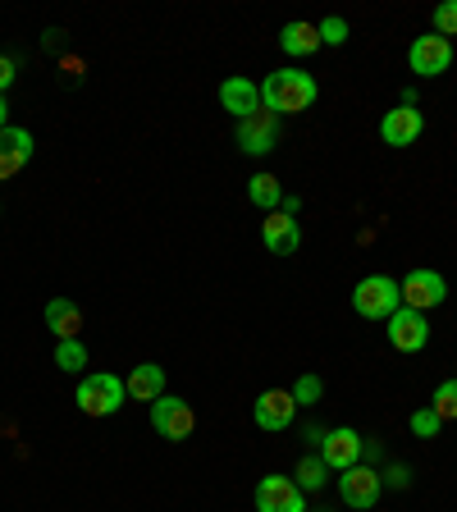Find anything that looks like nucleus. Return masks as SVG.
Returning <instances> with one entry per match:
<instances>
[{
    "instance_id": "obj_1",
    "label": "nucleus",
    "mask_w": 457,
    "mask_h": 512,
    "mask_svg": "<svg viewBox=\"0 0 457 512\" xmlns=\"http://www.w3.org/2000/svg\"><path fill=\"white\" fill-rule=\"evenodd\" d=\"M261 106L270 115H302V110L316 106V78L302 74V69H279L261 83Z\"/></svg>"
},
{
    "instance_id": "obj_2",
    "label": "nucleus",
    "mask_w": 457,
    "mask_h": 512,
    "mask_svg": "<svg viewBox=\"0 0 457 512\" xmlns=\"http://www.w3.org/2000/svg\"><path fill=\"white\" fill-rule=\"evenodd\" d=\"M124 398H128V389H124V380H119V375L92 371V375H83L74 403L83 407V416H115L119 407H124Z\"/></svg>"
},
{
    "instance_id": "obj_3",
    "label": "nucleus",
    "mask_w": 457,
    "mask_h": 512,
    "mask_svg": "<svg viewBox=\"0 0 457 512\" xmlns=\"http://www.w3.org/2000/svg\"><path fill=\"white\" fill-rule=\"evenodd\" d=\"M398 307H403V293H398V284L389 275H366L352 288V311L366 320H389Z\"/></svg>"
},
{
    "instance_id": "obj_4",
    "label": "nucleus",
    "mask_w": 457,
    "mask_h": 512,
    "mask_svg": "<svg viewBox=\"0 0 457 512\" xmlns=\"http://www.w3.org/2000/svg\"><path fill=\"white\" fill-rule=\"evenodd\" d=\"M151 426H156L160 439H188L192 426H197V412H192V403H183V398L174 394H160L156 403H151Z\"/></svg>"
},
{
    "instance_id": "obj_5",
    "label": "nucleus",
    "mask_w": 457,
    "mask_h": 512,
    "mask_svg": "<svg viewBox=\"0 0 457 512\" xmlns=\"http://www.w3.org/2000/svg\"><path fill=\"white\" fill-rule=\"evenodd\" d=\"M407 64H412V74H421V78L448 74V64H453V42H448V37H439V32H426V37H416V42H412Z\"/></svg>"
},
{
    "instance_id": "obj_6",
    "label": "nucleus",
    "mask_w": 457,
    "mask_h": 512,
    "mask_svg": "<svg viewBox=\"0 0 457 512\" xmlns=\"http://www.w3.org/2000/svg\"><path fill=\"white\" fill-rule=\"evenodd\" d=\"M256 512H307L302 485L293 476H266L256 485Z\"/></svg>"
},
{
    "instance_id": "obj_7",
    "label": "nucleus",
    "mask_w": 457,
    "mask_h": 512,
    "mask_svg": "<svg viewBox=\"0 0 457 512\" xmlns=\"http://www.w3.org/2000/svg\"><path fill=\"white\" fill-rule=\"evenodd\" d=\"M389 325V343H394L398 352H421L430 343V320L426 311H412V307H398L394 316L384 320Z\"/></svg>"
},
{
    "instance_id": "obj_8",
    "label": "nucleus",
    "mask_w": 457,
    "mask_h": 512,
    "mask_svg": "<svg viewBox=\"0 0 457 512\" xmlns=\"http://www.w3.org/2000/svg\"><path fill=\"white\" fill-rule=\"evenodd\" d=\"M398 293H403V307L430 311V307H439V302L448 298V284H444L439 270H412V275L398 284Z\"/></svg>"
},
{
    "instance_id": "obj_9",
    "label": "nucleus",
    "mask_w": 457,
    "mask_h": 512,
    "mask_svg": "<svg viewBox=\"0 0 457 512\" xmlns=\"http://www.w3.org/2000/svg\"><path fill=\"white\" fill-rule=\"evenodd\" d=\"M275 142H279V115H270L266 106L256 110V115L238 119V147L247 156H266V151H275Z\"/></svg>"
},
{
    "instance_id": "obj_10",
    "label": "nucleus",
    "mask_w": 457,
    "mask_h": 512,
    "mask_svg": "<svg viewBox=\"0 0 457 512\" xmlns=\"http://www.w3.org/2000/svg\"><path fill=\"white\" fill-rule=\"evenodd\" d=\"M380 490H384V476L375 467L339 471V494H343V503H348V508H375Z\"/></svg>"
},
{
    "instance_id": "obj_11",
    "label": "nucleus",
    "mask_w": 457,
    "mask_h": 512,
    "mask_svg": "<svg viewBox=\"0 0 457 512\" xmlns=\"http://www.w3.org/2000/svg\"><path fill=\"white\" fill-rule=\"evenodd\" d=\"M362 435L357 430H348V426H339V430H330V435H320V458H325V467L330 471H348V467H357V458H362Z\"/></svg>"
},
{
    "instance_id": "obj_12",
    "label": "nucleus",
    "mask_w": 457,
    "mask_h": 512,
    "mask_svg": "<svg viewBox=\"0 0 457 512\" xmlns=\"http://www.w3.org/2000/svg\"><path fill=\"white\" fill-rule=\"evenodd\" d=\"M252 416H256V426L261 430H288L293 426V416H298V403H293L288 389H266V394L256 398Z\"/></svg>"
},
{
    "instance_id": "obj_13",
    "label": "nucleus",
    "mask_w": 457,
    "mask_h": 512,
    "mask_svg": "<svg viewBox=\"0 0 457 512\" xmlns=\"http://www.w3.org/2000/svg\"><path fill=\"white\" fill-rule=\"evenodd\" d=\"M421 133H426V119H421L416 106H398L380 119V138L389 142V147H412Z\"/></svg>"
},
{
    "instance_id": "obj_14",
    "label": "nucleus",
    "mask_w": 457,
    "mask_h": 512,
    "mask_svg": "<svg viewBox=\"0 0 457 512\" xmlns=\"http://www.w3.org/2000/svg\"><path fill=\"white\" fill-rule=\"evenodd\" d=\"M261 238H266V247L275 256H293L302 247V224L284 211H270L266 220H261Z\"/></svg>"
},
{
    "instance_id": "obj_15",
    "label": "nucleus",
    "mask_w": 457,
    "mask_h": 512,
    "mask_svg": "<svg viewBox=\"0 0 457 512\" xmlns=\"http://www.w3.org/2000/svg\"><path fill=\"white\" fill-rule=\"evenodd\" d=\"M28 160H32V133L28 128H0V183H10Z\"/></svg>"
},
{
    "instance_id": "obj_16",
    "label": "nucleus",
    "mask_w": 457,
    "mask_h": 512,
    "mask_svg": "<svg viewBox=\"0 0 457 512\" xmlns=\"http://www.w3.org/2000/svg\"><path fill=\"white\" fill-rule=\"evenodd\" d=\"M220 106L234 119L256 115V110H261V83H252V78H229V83L220 87Z\"/></svg>"
},
{
    "instance_id": "obj_17",
    "label": "nucleus",
    "mask_w": 457,
    "mask_h": 512,
    "mask_svg": "<svg viewBox=\"0 0 457 512\" xmlns=\"http://www.w3.org/2000/svg\"><path fill=\"white\" fill-rule=\"evenodd\" d=\"M46 330L55 334V339H78L83 334V307L69 298H51L46 302Z\"/></svg>"
},
{
    "instance_id": "obj_18",
    "label": "nucleus",
    "mask_w": 457,
    "mask_h": 512,
    "mask_svg": "<svg viewBox=\"0 0 457 512\" xmlns=\"http://www.w3.org/2000/svg\"><path fill=\"white\" fill-rule=\"evenodd\" d=\"M124 389H128V398H138V403H156V398L165 394V366H156V362L133 366Z\"/></svg>"
},
{
    "instance_id": "obj_19",
    "label": "nucleus",
    "mask_w": 457,
    "mask_h": 512,
    "mask_svg": "<svg viewBox=\"0 0 457 512\" xmlns=\"http://www.w3.org/2000/svg\"><path fill=\"white\" fill-rule=\"evenodd\" d=\"M279 46H284L288 55H311L320 51V28L316 23H284V32H279Z\"/></svg>"
},
{
    "instance_id": "obj_20",
    "label": "nucleus",
    "mask_w": 457,
    "mask_h": 512,
    "mask_svg": "<svg viewBox=\"0 0 457 512\" xmlns=\"http://www.w3.org/2000/svg\"><path fill=\"white\" fill-rule=\"evenodd\" d=\"M247 197H252V206H261V211H279V202H284V188H279L275 174H252L247 179Z\"/></svg>"
},
{
    "instance_id": "obj_21",
    "label": "nucleus",
    "mask_w": 457,
    "mask_h": 512,
    "mask_svg": "<svg viewBox=\"0 0 457 512\" xmlns=\"http://www.w3.org/2000/svg\"><path fill=\"white\" fill-rule=\"evenodd\" d=\"M325 471H330V467H325V458H320V453H311V458L298 462V476H293V480L302 485V494H311V490H320V485H325Z\"/></svg>"
},
{
    "instance_id": "obj_22",
    "label": "nucleus",
    "mask_w": 457,
    "mask_h": 512,
    "mask_svg": "<svg viewBox=\"0 0 457 512\" xmlns=\"http://www.w3.org/2000/svg\"><path fill=\"white\" fill-rule=\"evenodd\" d=\"M55 366H60V371H83V366H87L83 339H64L60 348H55Z\"/></svg>"
},
{
    "instance_id": "obj_23",
    "label": "nucleus",
    "mask_w": 457,
    "mask_h": 512,
    "mask_svg": "<svg viewBox=\"0 0 457 512\" xmlns=\"http://www.w3.org/2000/svg\"><path fill=\"white\" fill-rule=\"evenodd\" d=\"M430 407H435L439 421H457V380H444L435 389V398H430Z\"/></svg>"
},
{
    "instance_id": "obj_24",
    "label": "nucleus",
    "mask_w": 457,
    "mask_h": 512,
    "mask_svg": "<svg viewBox=\"0 0 457 512\" xmlns=\"http://www.w3.org/2000/svg\"><path fill=\"white\" fill-rule=\"evenodd\" d=\"M439 426H444V421L435 416V407H421V412H412V435L416 439H435Z\"/></svg>"
},
{
    "instance_id": "obj_25",
    "label": "nucleus",
    "mask_w": 457,
    "mask_h": 512,
    "mask_svg": "<svg viewBox=\"0 0 457 512\" xmlns=\"http://www.w3.org/2000/svg\"><path fill=\"white\" fill-rule=\"evenodd\" d=\"M435 32L439 37H457V0H444L435 10Z\"/></svg>"
},
{
    "instance_id": "obj_26",
    "label": "nucleus",
    "mask_w": 457,
    "mask_h": 512,
    "mask_svg": "<svg viewBox=\"0 0 457 512\" xmlns=\"http://www.w3.org/2000/svg\"><path fill=\"white\" fill-rule=\"evenodd\" d=\"M348 42V23L343 19H325L320 23V46H343Z\"/></svg>"
},
{
    "instance_id": "obj_27",
    "label": "nucleus",
    "mask_w": 457,
    "mask_h": 512,
    "mask_svg": "<svg viewBox=\"0 0 457 512\" xmlns=\"http://www.w3.org/2000/svg\"><path fill=\"white\" fill-rule=\"evenodd\" d=\"M288 394H293V403H302V407H307V403H316V398H320V380H316V375H302V380L293 384Z\"/></svg>"
},
{
    "instance_id": "obj_28",
    "label": "nucleus",
    "mask_w": 457,
    "mask_h": 512,
    "mask_svg": "<svg viewBox=\"0 0 457 512\" xmlns=\"http://www.w3.org/2000/svg\"><path fill=\"white\" fill-rule=\"evenodd\" d=\"M14 74H19V64H14L10 55H0V96H5V87L14 83Z\"/></svg>"
},
{
    "instance_id": "obj_29",
    "label": "nucleus",
    "mask_w": 457,
    "mask_h": 512,
    "mask_svg": "<svg viewBox=\"0 0 457 512\" xmlns=\"http://www.w3.org/2000/svg\"><path fill=\"white\" fill-rule=\"evenodd\" d=\"M407 480H412V471H407V467H389V485H398V490H403Z\"/></svg>"
},
{
    "instance_id": "obj_30",
    "label": "nucleus",
    "mask_w": 457,
    "mask_h": 512,
    "mask_svg": "<svg viewBox=\"0 0 457 512\" xmlns=\"http://www.w3.org/2000/svg\"><path fill=\"white\" fill-rule=\"evenodd\" d=\"M279 211H284V215H293V220H298L302 202H298V197H284V202H279Z\"/></svg>"
},
{
    "instance_id": "obj_31",
    "label": "nucleus",
    "mask_w": 457,
    "mask_h": 512,
    "mask_svg": "<svg viewBox=\"0 0 457 512\" xmlns=\"http://www.w3.org/2000/svg\"><path fill=\"white\" fill-rule=\"evenodd\" d=\"M0 128H10V106H5V96H0Z\"/></svg>"
}]
</instances>
